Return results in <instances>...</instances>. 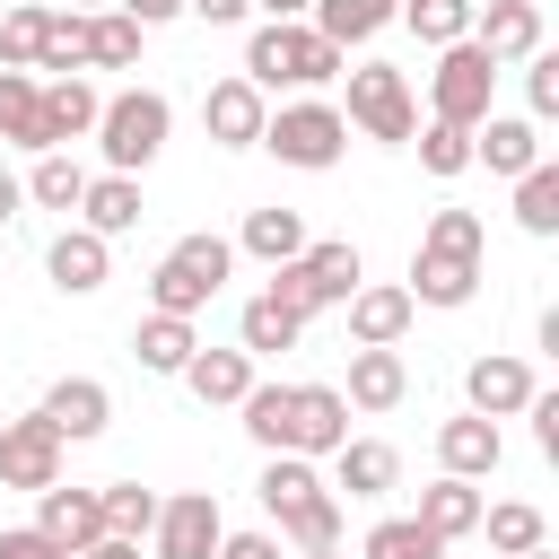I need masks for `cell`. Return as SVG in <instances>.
<instances>
[{
    "mask_svg": "<svg viewBox=\"0 0 559 559\" xmlns=\"http://www.w3.org/2000/svg\"><path fill=\"white\" fill-rule=\"evenodd\" d=\"M480 253H489V227H480V210H428V227H419V253H411V306H472L480 297Z\"/></svg>",
    "mask_w": 559,
    "mask_h": 559,
    "instance_id": "1",
    "label": "cell"
},
{
    "mask_svg": "<svg viewBox=\"0 0 559 559\" xmlns=\"http://www.w3.org/2000/svg\"><path fill=\"white\" fill-rule=\"evenodd\" d=\"M253 498H262V515H271L280 542H297V550H341V498H332V480L314 472V454H271L262 480H253Z\"/></svg>",
    "mask_w": 559,
    "mask_h": 559,
    "instance_id": "2",
    "label": "cell"
},
{
    "mask_svg": "<svg viewBox=\"0 0 559 559\" xmlns=\"http://www.w3.org/2000/svg\"><path fill=\"white\" fill-rule=\"evenodd\" d=\"M349 70V52L341 44H323L306 17H262L253 35H245V79L271 96V87H297V96H314V87H332Z\"/></svg>",
    "mask_w": 559,
    "mask_h": 559,
    "instance_id": "3",
    "label": "cell"
},
{
    "mask_svg": "<svg viewBox=\"0 0 559 559\" xmlns=\"http://www.w3.org/2000/svg\"><path fill=\"white\" fill-rule=\"evenodd\" d=\"M227 271H236V245L227 236H175L166 253H157V271H148V314H201L218 288H227Z\"/></svg>",
    "mask_w": 559,
    "mask_h": 559,
    "instance_id": "4",
    "label": "cell"
},
{
    "mask_svg": "<svg viewBox=\"0 0 559 559\" xmlns=\"http://www.w3.org/2000/svg\"><path fill=\"white\" fill-rule=\"evenodd\" d=\"M166 131H175V105L157 96V87H122V96H105L96 105V148H105V166L114 175H140L157 148H166Z\"/></svg>",
    "mask_w": 559,
    "mask_h": 559,
    "instance_id": "5",
    "label": "cell"
},
{
    "mask_svg": "<svg viewBox=\"0 0 559 559\" xmlns=\"http://www.w3.org/2000/svg\"><path fill=\"white\" fill-rule=\"evenodd\" d=\"M253 148H271L280 166H306V175H323V166H341V148H349V122H341V105L332 96H288L280 114H262V140Z\"/></svg>",
    "mask_w": 559,
    "mask_h": 559,
    "instance_id": "6",
    "label": "cell"
},
{
    "mask_svg": "<svg viewBox=\"0 0 559 559\" xmlns=\"http://www.w3.org/2000/svg\"><path fill=\"white\" fill-rule=\"evenodd\" d=\"M341 79H349L341 122H349V131H367V140H384V148H411V131H419L411 70H393V61H358V70H341Z\"/></svg>",
    "mask_w": 559,
    "mask_h": 559,
    "instance_id": "7",
    "label": "cell"
},
{
    "mask_svg": "<svg viewBox=\"0 0 559 559\" xmlns=\"http://www.w3.org/2000/svg\"><path fill=\"white\" fill-rule=\"evenodd\" d=\"M358 280H367V262H358V245H349V236H323V245H306V253L271 262V297H280V306H297V314L341 306Z\"/></svg>",
    "mask_w": 559,
    "mask_h": 559,
    "instance_id": "8",
    "label": "cell"
},
{
    "mask_svg": "<svg viewBox=\"0 0 559 559\" xmlns=\"http://www.w3.org/2000/svg\"><path fill=\"white\" fill-rule=\"evenodd\" d=\"M489 96H498V61H489L472 35L437 44V70H428V114H437V122H454V131H472V122L489 114Z\"/></svg>",
    "mask_w": 559,
    "mask_h": 559,
    "instance_id": "9",
    "label": "cell"
},
{
    "mask_svg": "<svg viewBox=\"0 0 559 559\" xmlns=\"http://www.w3.org/2000/svg\"><path fill=\"white\" fill-rule=\"evenodd\" d=\"M61 463H70V437H61L44 411L0 419V489H52Z\"/></svg>",
    "mask_w": 559,
    "mask_h": 559,
    "instance_id": "10",
    "label": "cell"
},
{
    "mask_svg": "<svg viewBox=\"0 0 559 559\" xmlns=\"http://www.w3.org/2000/svg\"><path fill=\"white\" fill-rule=\"evenodd\" d=\"M218 489H175L157 498V524H148V559H218Z\"/></svg>",
    "mask_w": 559,
    "mask_h": 559,
    "instance_id": "11",
    "label": "cell"
},
{
    "mask_svg": "<svg viewBox=\"0 0 559 559\" xmlns=\"http://www.w3.org/2000/svg\"><path fill=\"white\" fill-rule=\"evenodd\" d=\"M341 314H349V349H402V332H411V288L402 280H358L349 297H341Z\"/></svg>",
    "mask_w": 559,
    "mask_h": 559,
    "instance_id": "12",
    "label": "cell"
},
{
    "mask_svg": "<svg viewBox=\"0 0 559 559\" xmlns=\"http://www.w3.org/2000/svg\"><path fill=\"white\" fill-rule=\"evenodd\" d=\"M262 114H271V96L236 70V79H210V96H201V131L218 140V148H253L262 140Z\"/></svg>",
    "mask_w": 559,
    "mask_h": 559,
    "instance_id": "13",
    "label": "cell"
},
{
    "mask_svg": "<svg viewBox=\"0 0 559 559\" xmlns=\"http://www.w3.org/2000/svg\"><path fill=\"white\" fill-rule=\"evenodd\" d=\"M44 271H52V288L61 297H96L105 280H114V236H96V227H61L52 236V253H44Z\"/></svg>",
    "mask_w": 559,
    "mask_h": 559,
    "instance_id": "14",
    "label": "cell"
},
{
    "mask_svg": "<svg viewBox=\"0 0 559 559\" xmlns=\"http://www.w3.org/2000/svg\"><path fill=\"white\" fill-rule=\"evenodd\" d=\"M472 44L507 70L524 52H542V0H472Z\"/></svg>",
    "mask_w": 559,
    "mask_h": 559,
    "instance_id": "15",
    "label": "cell"
},
{
    "mask_svg": "<svg viewBox=\"0 0 559 559\" xmlns=\"http://www.w3.org/2000/svg\"><path fill=\"white\" fill-rule=\"evenodd\" d=\"M323 463H332V498H384V489H402V454L384 437H341Z\"/></svg>",
    "mask_w": 559,
    "mask_h": 559,
    "instance_id": "16",
    "label": "cell"
},
{
    "mask_svg": "<svg viewBox=\"0 0 559 559\" xmlns=\"http://www.w3.org/2000/svg\"><path fill=\"white\" fill-rule=\"evenodd\" d=\"M533 157H542V122H533V114H480V122H472V166H489V175L515 183Z\"/></svg>",
    "mask_w": 559,
    "mask_h": 559,
    "instance_id": "17",
    "label": "cell"
},
{
    "mask_svg": "<svg viewBox=\"0 0 559 559\" xmlns=\"http://www.w3.org/2000/svg\"><path fill=\"white\" fill-rule=\"evenodd\" d=\"M463 402H472L480 419H515V411L533 402V367H524V358H507V349H489V358H472V367H463Z\"/></svg>",
    "mask_w": 559,
    "mask_h": 559,
    "instance_id": "18",
    "label": "cell"
},
{
    "mask_svg": "<svg viewBox=\"0 0 559 559\" xmlns=\"http://www.w3.org/2000/svg\"><path fill=\"white\" fill-rule=\"evenodd\" d=\"M341 437H349L341 384H297V393H288V454H332Z\"/></svg>",
    "mask_w": 559,
    "mask_h": 559,
    "instance_id": "19",
    "label": "cell"
},
{
    "mask_svg": "<svg viewBox=\"0 0 559 559\" xmlns=\"http://www.w3.org/2000/svg\"><path fill=\"white\" fill-rule=\"evenodd\" d=\"M96 87L79 79V70H61V79H44L35 87V114H44V148H70V140H87L96 131Z\"/></svg>",
    "mask_w": 559,
    "mask_h": 559,
    "instance_id": "20",
    "label": "cell"
},
{
    "mask_svg": "<svg viewBox=\"0 0 559 559\" xmlns=\"http://www.w3.org/2000/svg\"><path fill=\"white\" fill-rule=\"evenodd\" d=\"M35 411H44V419H52L70 445H87V437H105V419H114V393H105L96 376H61V384H52Z\"/></svg>",
    "mask_w": 559,
    "mask_h": 559,
    "instance_id": "21",
    "label": "cell"
},
{
    "mask_svg": "<svg viewBox=\"0 0 559 559\" xmlns=\"http://www.w3.org/2000/svg\"><path fill=\"white\" fill-rule=\"evenodd\" d=\"M498 454H507V437H498V419H480V411H463V419L437 428V463H445L454 480H489Z\"/></svg>",
    "mask_w": 559,
    "mask_h": 559,
    "instance_id": "22",
    "label": "cell"
},
{
    "mask_svg": "<svg viewBox=\"0 0 559 559\" xmlns=\"http://www.w3.org/2000/svg\"><path fill=\"white\" fill-rule=\"evenodd\" d=\"M35 524L79 559V550L105 533V498H96V489H61V480H52V489H35Z\"/></svg>",
    "mask_w": 559,
    "mask_h": 559,
    "instance_id": "23",
    "label": "cell"
},
{
    "mask_svg": "<svg viewBox=\"0 0 559 559\" xmlns=\"http://www.w3.org/2000/svg\"><path fill=\"white\" fill-rule=\"evenodd\" d=\"M140 44H148V26L122 17V9H87L79 17V70H131Z\"/></svg>",
    "mask_w": 559,
    "mask_h": 559,
    "instance_id": "24",
    "label": "cell"
},
{
    "mask_svg": "<svg viewBox=\"0 0 559 559\" xmlns=\"http://www.w3.org/2000/svg\"><path fill=\"white\" fill-rule=\"evenodd\" d=\"M140 210H148V201H140V175H114V166H105V175H87V192H79V210H70V218H79V227H96V236H131V227H140Z\"/></svg>",
    "mask_w": 559,
    "mask_h": 559,
    "instance_id": "25",
    "label": "cell"
},
{
    "mask_svg": "<svg viewBox=\"0 0 559 559\" xmlns=\"http://www.w3.org/2000/svg\"><path fill=\"white\" fill-rule=\"evenodd\" d=\"M480 507H489V498H480V480H454V472H437V480L419 489V507H411V515H419L437 542H463V533H480Z\"/></svg>",
    "mask_w": 559,
    "mask_h": 559,
    "instance_id": "26",
    "label": "cell"
},
{
    "mask_svg": "<svg viewBox=\"0 0 559 559\" xmlns=\"http://www.w3.org/2000/svg\"><path fill=\"white\" fill-rule=\"evenodd\" d=\"M297 341H306V314H297V306H280L271 288L245 297V314H236V349H245V358H280V349H297Z\"/></svg>",
    "mask_w": 559,
    "mask_h": 559,
    "instance_id": "27",
    "label": "cell"
},
{
    "mask_svg": "<svg viewBox=\"0 0 559 559\" xmlns=\"http://www.w3.org/2000/svg\"><path fill=\"white\" fill-rule=\"evenodd\" d=\"M402 393H411L402 349H349V384H341V402H349V411H393Z\"/></svg>",
    "mask_w": 559,
    "mask_h": 559,
    "instance_id": "28",
    "label": "cell"
},
{
    "mask_svg": "<svg viewBox=\"0 0 559 559\" xmlns=\"http://www.w3.org/2000/svg\"><path fill=\"white\" fill-rule=\"evenodd\" d=\"M192 349H201L192 314H140V323H131V358H140L148 376H183Z\"/></svg>",
    "mask_w": 559,
    "mask_h": 559,
    "instance_id": "29",
    "label": "cell"
},
{
    "mask_svg": "<svg viewBox=\"0 0 559 559\" xmlns=\"http://www.w3.org/2000/svg\"><path fill=\"white\" fill-rule=\"evenodd\" d=\"M183 384H192V402L236 411L245 384H253V358H245V349H192V358H183Z\"/></svg>",
    "mask_w": 559,
    "mask_h": 559,
    "instance_id": "30",
    "label": "cell"
},
{
    "mask_svg": "<svg viewBox=\"0 0 559 559\" xmlns=\"http://www.w3.org/2000/svg\"><path fill=\"white\" fill-rule=\"evenodd\" d=\"M393 9H402V0H314V9H306V26H314L323 44H341V52H349V44H376V35L393 26Z\"/></svg>",
    "mask_w": 559,
    "mask_h": 559,
    "instance_id": "31",
    "label": "cell"
},
{
    "mask_svg": "<svg viewBox=\"0 0 559 559\" xmlns=\"http://www.w3.org/2000/svg\"><path fill=\"white\" fill-rule=\"evenodd\" d=\"M227 245H236V253H253V262H288V253H306L314 236H306V218H297V210H280V201H271V210H245V227H236Z\"/></svg>",
    "mask_w": 559,
    "mask_h": 559,
    "instance_id": "32",
    "label": "cell"
},
{
    "mask_svg": "<svg viewBox=\"0 0 559 559\" xmlns=\"http://www.w3.org/2000/svg\"><path fill=\"white\" fill-rule=\"evenodd\" d=\"M480 533H489L498 559H524V550L550 542V515H542L533 498H498V507H480Z\"/></svg>",
    "mask_w": 559,
    "mask_h": 559,
    "instance_id": "33",
    "label": "cell"
},
{
    "mask_svg": "<svg viewBox=\"0 0 559 559\" xmlns=\"http://www.w3.org/2000/svg\"><path fill=\"white\" fill-rule=\"evenodd\" d=\"M35 70H0V148H44V114H35Z\"/></svg>",
    "mask_w": 559,
    "mask_h": 559,
    "instance_id": "34",
    "label": "cell"
},
{
    "mask_svg": "<svg viewBox=\"0 0 559 559\" xmlns=\"http://www.w3.org/2000/svg\"><path fill=\"white\" fill-rule=\"evenodd\" d=\"M79 192H87V166L70 157V148H35V175H26V201L35 210H79Z\"/></svg>",
    "mask_w": 559,
    "mask_h": 559,
    "instance_id": "35",
    "label": "cell"
},
{
    "mask_svg": "<svg viewBox=\"0 0 559 559\" xmlns=\"http://www.w3.org/2000/svg\"><path fill=\"white\" fill-rule=\"evenodd\" d=\"M515 227H524V236H559V166H550V157H533V166L515 175Z\"/></svg>",
    "mask_w": 559,
    "mask_h": 559,
    "instance_id": "36",
    "label": "cell"
},
{
    "mask_svg": "<svg viewBox=\"0 0 559 559\" xmlns=\"http://www.w3.org/2000/svg\"><path fill=\"white\" fill-rule=\"evenodd\" d=\"M288 393H297V384H262V376H253L245 402H236V411H245V437H253L262 454H288Z\"/></svg>",
    "mask_w": 559,
    "mask_h": 559,
    "instance_id": "37",
    "label": "cell"
},
{
    "mask_svg": "<svg viewBox=\"0 0 559 559\" xmlns=\"http://www.w3.org/2000/svg\"><path fill=\"white\" fill-rule=\"evenodd\" d=\"M358 559H445V542H437L419 515H384V524H367Z\"/></svg>",
    "mask_w": 559,
    "mask_h": 559,
    "instance_id": "38",
    "label": "cell"
},
{
    "mask_svg": "<svg viewBox=\"0 0 559 559\" xmlns=\"http://www.w3.org/2000/svg\"><path fill=\"white\" fill-rule=\"evenodd\" d=\"M411 148H419V166H428L437 183H454V175L472 166V131H454V122H437V114L411 131Z\"/></svg>",
    "mask_w": 559,
    "mask_h": 559,
    "instance_id": "39",
    "label": "cell"
},
{
    "mask_svg": "<svg viewBox=\"0 0 559 559\" xmlns=\"http://www.w3.org/2000/svg\"><path fill=\"white\" fill-rule=\"evenodd\" d=\"M96 498H105V533L148 542V524H157V489H140V480H105Z\"/></svg>",
    "mask_w": 559,
    "mask_h": 559,
    "instance_id": "40",
    "label": "cell"
},
{
    "mask_svg": "<svg viewBox=\"0 0 559 559\" xmlns=\"http://www.w3.org/2000/svg\"><path fill=\"white\" fill-rule=\"evenodd\" d=\"M393 17H402L428 52H437V44H454V35H472V0H402Z\"/></svg>",
    "mask_w": 559,
    "mask_h": 559,
    "instance_id": "41",
    "label": "cell"
},
{
    "mask_svg": "<svg viewBox=\"0 0 559 559\" xmlns=\"http://www.w3.org/2000/svg\"><path fill=\"white\" fill-rule=\"evenodd\" d=\"M44 0H26V9H9L0 17V70H35V52H44Z\"/></svg>",
    "mask_w": 559,
    "mask_h": 559,
    "instance_id": "42",
    "label": "cell"
},
{
    "mask_svg": "<svg viewBox=\"0 0 559 559\" xmlns=\"http://www.w3.org/2000/svg\"><path fill=\"white\" fill-rule=\"evenodd\" d=\"M79 17H87V9H52V17H44V52H35V70H52V79L79 70Z\"/></svg>",
    "mask_w": 559,
    "mask_h": 559,
    "instance_id": "43",
    "label": "cell"
},
{
    "mask_svg": "<svg viewBox=\"0 0 559 559\" xmlns=\"http://www.w3.org/2000/svg\"><path fill=\"white\" fill-rule=\"evenodd\" d=\"M524 114L559 122V52H524Z\"/></svg>",
    "mask_w": 559,
    "mask_h": 559,
    "instance_id": "44",
    "label": "cell"
},
{
    "mask_svg": "<svg viewBox=\"0 0 559 559\" xmlns=\"http://www.w3.org/2000/svg\"><path fill=\"white\" fill-rule=\"evenodd\" d=\"M0 559H70V550H61L44 524H9V533H0Z\"/></svg>",
    "mask_w": 559,
    "mask_h": 559,
    "instance_id": "45",
    "label": "cell"
},
{
    "mask_svg": "<svg viewBox=\"0 0 559 559\" xmlns=\"http://www.w3.org/2000/svg\"><path fill=\"white\" fill-rule=\"evenodd\" d=\"M524 419H533V445H542V454L559 463V393H542V384H533V402H524Z\"/></svg>",
    "mask_w": 559,
    "mask_h": 559,
    "instance_id": "46",
    "label": "cell"
},
{
    "mask_svg": "<svg viewBox=\"0 0 559 559\" xmlns=\"http://www.w3.org/2000/svg\"><path fill=\"white\" fill-rule=\"evenodd\" d=\"M218 559H280V533H218Z\"/></svg>",
    "mask_w": 559,
    "mask_h": 559,
    "instance_id": "47",
    "label": "cell"
},
{
    "mask_svg": "<svg viewBox=\"0 0 559 559\" xmlns=\"http://www.w3.org/2000/svg\"><path fill=\"white\" fill-rule=\"evenodd\" d=\"M183 17H201V26H245L253 0H183Z\"/></svg>",
    "mask_w": 559,
    "mask_h": 559,
    "instance_id": "48",
    "label": "cell"
},
{
    "mask_svg": "<svg viewBox=\"0 0 559 559\" xmlns=\"http://www.w3.org/2000/svg\"><path fill=\"white\" fill-rule=\"evenodd\" d=\"M122 17H140V26H175L183 17V0H114Z\"/></svg>",
    "mask_w": 559,
    "mask_h": 559,
    "instance_id": "49",
    "label": "cell"
},
{
    "mask_svg": "<svg viewBox=\"0 0 559 559\" xmlns=\"http://www.w3.org/2000/svg\"><path fill=\"white\" fill-rule=\"evenodd\" d=\"M79 559H140V542H122V533H96Z\"/></svg>",
    "mask_w": 559,
    "mask_h": 559,
    "instance_id": "50",
    "label": "cell"
},
{
    "mask_svg": "<svg viewBox=\"0 0 559 559\" xmlns=\"http://www.w3.org/2000/svg\"><path fill=\"white\" fill-rule=\"evenodd\" d=\"M17 201H26V175H9V166H0V218H17Z\"/></svg>",
    "mask_w": 559,
    "mask_h": 559,
    "instance_id": "51",
    "label": "cell"
},
{
    "mask_svg": "<svg viewBox=\"0 0 559 559\" xmlns=\"http://www.w3.org/2000/svg\"><path fill=\"white\" fill-rule=\"evenodd\" d=\"M314 0H253V17H306Z\"/></svg>",
    "mask_w": 559,
    "mask_h": 559,
    "instance_id": "52",
    "label": "cell"
},
{
    "mask_svg": "<svg viewBox=\"0 0 559 559\" xmlns=\"http://www.w3.org/2000/svg\"><path fill=\"white\" fill-rule=\"evenodd\" d=\"M524 559H559V550H550V542H542V550H524Z\"/></svg>",
    "mask_w": 559,
    "mask_h": 559,
    "instance_id": "53",
    "label": "cell"
},
{
    "mask_svg": "<svg viewBox=\"0 0 559 559\" xmlns=\"http://www.w3.org/2000/svg\"><path fill=\"white\" fill-rule=\"evenodd\" d=\"M70 9H114V0H70Z\"/></svg>",
    "mask_w": 559,
    "mask_h": 559,
    "instance_id": "54",
    "label": "cell"
},
{
    "mask_svg": "<svg viewBox=\"0 0 559 559\" xmlns=\"http://www.w3.org/2000/svg\"><path fill=\"white\" fill-rule=\"evenodd\" d=\"M297 559H341V550H297Z\"/></svg>",
    "mask_w": 559,
    "mask_h": 559,
    "instance_id": "55",
    "label": "cell"
}]
</instances>
